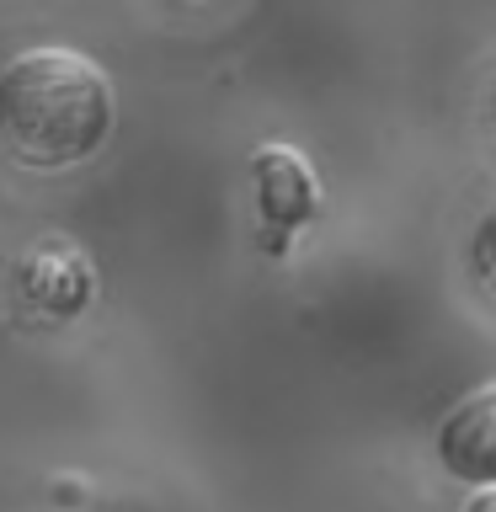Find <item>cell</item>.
I'll list each match as a JSON object with an SVG mask.
<instances>
[{
  "mask_svg": "<svg viewBox=\"0 0 496 512\" xmlns=\"http://www.w3.org/2000/svg\"><path fill=\"white\" fill-rule=\"evenodd\" d=\"M112 86L75 48H27L0 70V144L22 166L59 171L102 150Z\"/></svg>",
  "mask_w": 496,
  "mask_h": 512,
  "instance_id": "6da1fadb",
  "label": "cell"
},
{
  "mask_svg": "<svg viewBox=\"0 0 496 512\" xmlns=\"http://www.w3.org/2000/svg\"><path fill=\"white\" fill-rule=\"evenodd\" d=\"M491 118H496V91H491Z\"/></svg>",
  "mask_w": 496,
  "mask_h": 512,
  "instance_id": "8992f818",
  "label": "cell"
},
{
  "mask_svg": "<svg viewBox=\"0 0 496 512\" xmlns=\"http://www.w3.org/2000/svg\"><path fill=\"white\" fill-rule=\"evenodd\" d=\"M438 459L454 480L470 486H496V384H480L464 395L438 432Z\"/></svg>",
  "mask_w": 496,
  "mask_h": 512,
  "instance_id": "7a4b0ae2",
  "label": "cell"
},
{
  "mask_svg": "<svg viewBox=\"0 0 496 512\" xmlns=\"http://www.w3.org/2000/svg\"><path fill=\"white\" fill-rule=\"evenodd\" d=\"M475 272L496 294V203L486 208V219H480V230H475Z\"/></svg>",
  "mask_w": 496,
  "mask_h": 512,
  "instance_id": "277c9868",
  "label": "cell"
},
{
  "mask_svg": "<svg viewBox=\"0 0 496 512\" xmlns=\"http://www.w3.org/2000/svg\"><path fill=\"white\" fill-rule=\"evenodd\" d=\"M256 171V198H262V214L278 224V230H294L315 214V176H310V160L288 144H267L256 150L251 160Z\"/></svg>",
  "mask_w": 496,
  "mask_h": 512,
  "instance_id": "3957f363",
  "label": "cell"
},
{
  "mask_svg": "<svg viewBox=\"0 0 496 512\" xmlns=\"http://www.w3.org/2000/svg\"><path fill=\"white\" fill-rule=\"evenodd\" d=\"M464 512H496V486H491V491H480V496H475V502L464 507Z\"/></svg>",
  "mask_w": 496,
  "mask_h": 512,
  "instance_id": "5b68a950",
  "label": "cell"
}]
</instances>
